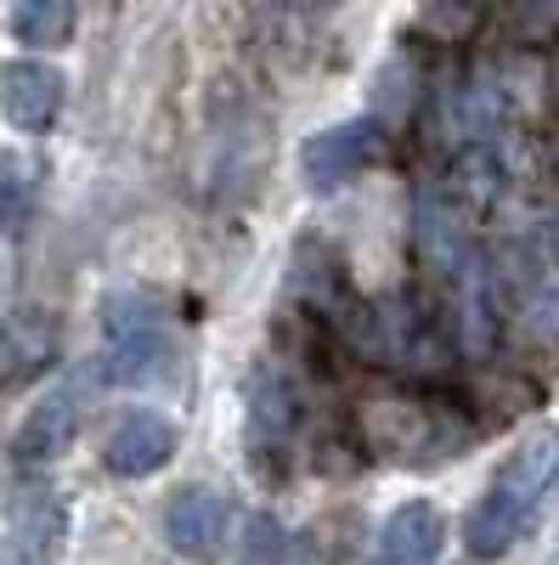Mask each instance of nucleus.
<instances>
[{
    "mask_svg": "<svg viewBox=\"0 0 559 565\" xmlns=\"http://www.w3.org/2000/svg\"><path fill=\"white\" fill-rule=\"evenodd\" d=\"M508 18L526 23L531 34H553V29H559V7H520V12H508ZM531 34H526V40H531Z\"/></svg>",
    "mask_w": 559,
    "mask_h": 565,
    "instance_id": "a211bd4d",
    "label": "nucleus"
},
{
    "mask_svg": "<svg viewBox=\"0 0 559 565\" xmlns=\"http://www.w3.org/2000/svg\"><path fill=\"white\" fill-rule=\"evenodd\" d=\"M226 521H232V509L209 487H186L164 503V537L186 559H215L226 548Z\"/></svg>",
    "mask_w": 559,
    "mask_h": 565,
    "instance_id": "9d476101",
    "label": "nucleus"
},
{
    "mask_svg": "<svg viewBox=\"0 0 559 565\" xmlns=\"http://www.w3.org/2000/svg\"><path fill=\"white\" fill-rule=\"evenodd\" d=\"M503 282H508L515 322L531 340L559 345V244L548 238V232H526V238L508 244Z\"/></svg>",
    "mask_w": 559,
    "mask_h": 565,
    "instance_id": "7ed1b4c3",
    "label": "nucleus"
},
{
    "mask_svg": "<svg viewBox=\"0 0 559 565\" xmlns=\"http://www.w3.org/2000/svg\"><path fill=\"white\" fill-rule=\"evenodd\" d=\"M74 23H79V12L68 7V0H23V7H12V34L23 45H34V52L68 45L74 40Z\"/></svg>",
    "mask_w": 559,
    "mask_h": 565,
    "instance_id": "2eb2a0df",
    "label": "nucleus"
},
{
    "mask_svg": "<svg viewBox=\"0 0 559 565\" xmlns=\"http://www.w3.org/2000/svg\"><path fill=\"white\" fill-rule=\"evenodd\" d=\"M7 537H12V554L23 565H52L63 554V537H68L63 492L45 487V481L12 487V498H7Z\"/></svg>",
    "mask_w": 559,
    "mask_h": 565,
    "instance_id": "423d86ee",
    "label": "nucleus"
},
{
    "mask_svg": "<svg viewBox=\"0 0 559 565\" xmlns=\"http://www.w3.org/2000/svg\"><path fill=\"white\" fill-rule=\"evenodd\" d=\"M447 548V521L441 509L424 503V498H407L390 509V521L379 532V554L385 565H436Z\"/></svg>",
    "mask_w": 559,
    "mask_h": 565,
    "instance_id": "f8f14e48",
    "label": "nucleus"
},
{
    "mask_svg": "<svg viewBox=\"0 0 559 565\" xmlns=\"http://www.w3.org/2000/svg\"><path fill=\"white\" fill-rule=\"evenodd\" d=\"M63 97H68V79L40 63V57H12L0 63V119H7L12 130H52L57 114H63Z\"/></svg>",
    "mask_w": 559,
    "mask_h": 565,
    "instance_id": "0eeeda50",
    "label": "nucleus"
},
{
    "mask_svg": "<svg viewBox=\"0 0 559 565\" xmlns=\"http://www.w3.org/2000/svg\"><path fill=\"white\" fill-rule=\"evenodd\" d=\"M441 193L470 215V221H481L492 204H497V193H503V164H497V153L492 148H463L458 159H452V170H447V181H436Z\"/></svg>",
    "mask_w": 559,
    "mask_h": 565,
    "instance_id": "4468645a",
    "label": "nucleus"
},
{
    "mask_svg": "<svg viewBox=\"0 0 559 565\" xmlns=\"http://www.w3.org/2000/svg\"><path fill=\"white\" fill-rule=\"evenodd\" d=\"M79 418H85L79 391L57 385L52 396H40L29 407V418L12 430V458L18 463H52V458H63L74 447V436H79Z\"/></svg>",
    "mask_w": 559,
    "mask_h": 565,
    "instance_id": "9b49d317",
    "label": "nucleus"
},
{
    "mask_svg": "<svg viewBox=\"0 0 559 565\" xmlns=\"http://www.w3.org/2000/svg\"><path fill=\"white\" fill-rule=\"evenodd\" d=\"M300 430V396L277 380V373H255L249 385V452H283L294 447Z\"/></svg>",
    "mask_w": 559,
    "mask_h": 565,
    "instance_id": "ddd939ff",
    "label": "nucleus"
},
{
    "mask_svg": "<svg viewBox=\"0 0 559 565\" xmlns=\"http://www.w3.org/2000/svg\"><path fill=\"white\" fill-rule=\"evenodd\" d=\"M470 232H475V221L463 215L436 181L418 193V204H412V244H418V255H424V266L463 277V271H470V260H475L470 255Z\"/></svg>",
    "mask_w": 559,
    "mask_h": 565,
    "instance_id": "6e6552de",
    "label": "nucleus"
},
{
    "mask_svg": "<svg viewBox=\"0 0 559 565\" xmlns=\"http://www.w3.org/2000/svg\"><path fill=\"white\" fill-rule=\"evenodd\" d=\"M175 424L164 418V413H153V407H136V413H125L114 430H108V441H103V463L114 469V476H125V481H142V476H159V469L175 458Z\"/></svg>",
    "mask_w": 559,
    "mask_h": 565,
    "instance_id": "1a4fd4ad",
    "label": "nucleus"
},
{
    "mask_svg": "<svg viewBox=\"0 0 559 565\" xmlns=\"http://www.w3.org/2000/svg\"><path fill=\"white\" fill-rule=\"evenodd\" d=\"M34 186H40V170L29 153L18 148H0V232H18L34 210Z\"/></svg>",
    "mask_w": 559,
    "mask_h": 565,
    "instance_id": "dca6fc26",
    "label": "nucleus"
},
{
    "mask_svg": "<svg viewBox=\"0 0 559 565\" xmlns=\"http://www.w3.org/2000/svg\"><path fill=\"white\" fill-rule=\"evenodd\" d=\"M175 340L170 322L142 295H108L103 306V380L108 385H153L170 367Z\"/></svg>",
    "mask_w": 559,
    "mask_h": 565,
    "instance_id": "f03ea898",
    "label": "nucleus"
},
{
    "mask_svg": "<svg viewBox=\"0 0 559 565\" xmlns=\"http://www.w3.org/2000/svg\"><path fill=\"white\" fill-rule=\"evenodd\" d=\"M385 159V125L379 119H340L329 130H311L300 141V175L316 193H334L351 175H362L367 164Z\"/></svg>",
    "mask_w": 559,
    "mask_h": 565,
    "instance_id": "20e7f679",
    "label": "nucleus"
},
{
    "mask_svg": "<svg viewBox=\"0 0 559 565\" xmlns=\"http://www.w3.org/2000/svg\"><path fill=\"white\" fill-rule=\"evenodd\" d=\"M63 328L45 306H18L0 317V391H23L57 367Z\"/></svg>",
    "mask_w": 559,
    "mask_h": 565,
    "instance_id": "39448f33",
    "label": "nucleus"
},
{
    "mask_svg": "<svg viewBox=\"0 0 559 565\" xmlns=\"http://www.w3.org/2000/svg\"><path fill=\"white\" fill-rule=\"evenodd\" d=\"M553 492H559V430H537L515 447V458L497 469V481L463 514L470 559H503L537 526V514L548 509Z\"/></svg>",
    "mask_w": 559,
    "mask_h": 565,
    "instance_id": "f257e3e1",
    "label": "nucleus"
},
{
    "mask_svg": "<svg viewBox=\"0 0 559 565\" xmlns=\"http://www.w3.org/2000/svg\"><path fill=\"white\" fill-rule=\"evenodd\" d=\"M238 559L244 565H294V537L277 514H249L244 526V543H238Z\"/></svg>",
    "mask_w": 559,
    "mask_h": 565,
    "instance_id": "f3484780",
    "label": "nucleus"
}]
</instances>
